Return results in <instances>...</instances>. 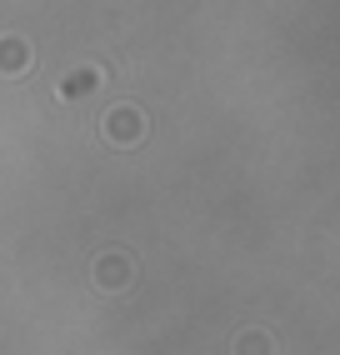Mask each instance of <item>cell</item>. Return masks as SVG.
<instances>
[{"mask_svg":"<svg viewBox=\"0 0 340 355\" xmlns=\"http://www.w3.org/2000/svg\"><path fill=\"white\" fill-rule=\"evenodd\" d=\"M95 280L101 286H110V291H120L130 280V260L126 255H105V260H95Z\"/></svg>","mask_w":340,"mask_h":355,"instance_id":"cell-2","label":"cell"},{"mask_svg":"<svg viewBox=\"0 0 340 355\" xmlns=\"http://www.w3.org/2000/svg\"><path fill=\"white\" fill-rule=\"evenodd\" d=\"M235 355H271V336H260V330H246V336L235 340Z\"/></svg>","mask_w":340,"mask_h":355,"instance_id":"cell-3","label":"cell"},{"mask_svg":"<svg viewBox=\"0 0 340 355\" xmlns=\"http://www.w3.org/2000/svg\"><path fill=\"white\" fill-rule=\"evenodd\" d=\"M105 135H110V140H120V146H130V140L140 135V115H135L130 105H120L110 121H105Z\"/></svg>","mask_w":340,"mask_h":355,"instance_id":"cell-1","label":"cell"}]
</instances>
